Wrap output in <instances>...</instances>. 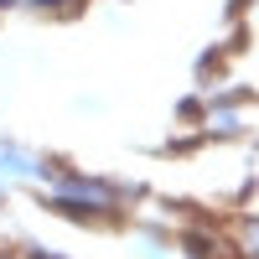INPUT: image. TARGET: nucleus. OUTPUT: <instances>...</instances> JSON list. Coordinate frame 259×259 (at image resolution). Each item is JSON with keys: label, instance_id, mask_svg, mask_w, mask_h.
I'll return each mask as SVG.
<instances>
[{"label": "nucleus", "instance_id": "nucleus-1", "mask_svg": "<svg viewBox=\"0 0 259 259\" xmlns=\"http://www.w3.org/2000/svg\"><path fill=\"white\" fill-rule=\"evenodd\" d=\"M47 202L73 223H99L109 212H119V192L109 182H99V177H83V171H52Z\"/></svg>", "mask_w": 259, "mask_h": 259}, {"label": "nucleus", "instance_id": "nucleus-2", "mask_svg": "<svg viewBox=\"0 0 259 259\" xmlns=\"http://www.w3.org/2000/svg\"><path fill=\"white\" fill-rule=\"evenodd\" d=\"M26 11H36V16H73L83 0H21Z\"/></svg>", "mask_w": 259, "mask_h": 259}]
</instances>
